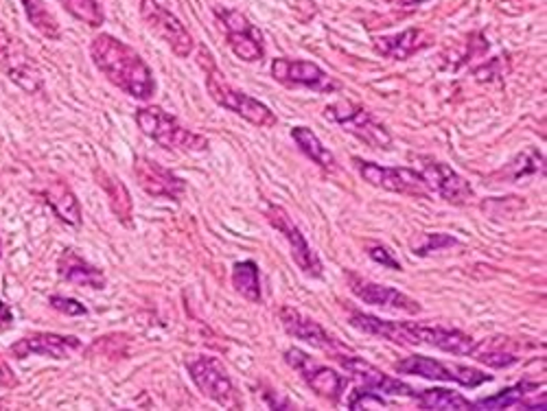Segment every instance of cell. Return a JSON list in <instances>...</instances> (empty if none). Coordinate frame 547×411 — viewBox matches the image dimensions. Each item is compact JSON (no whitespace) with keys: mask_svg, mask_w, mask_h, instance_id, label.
Returning <instances> with one entry per match:
<instances>
[{"mask_svg":"<svg viewBox=\"0 0 547 411\" xmlns=\"http://www.w3.org/2000/svg\"><path fill=\"white\" fill-rule=\"evenodd\" d=\"M20 3H22L29 22H31L33 27L44 35V38H49V39L62 38L57 18L49 12L47 4H44V0H20Z\"/></svg>","mask_w":547,"mask_h":411,"instance_id":"29","label":"cell"},{"mask_svg":"<svg viewBox=\"0 0 547 411\" xmlns=\"http://www.w3.org/2000/svg\"><path fill=\"white\" fill-rule=\"evenodd\" d=\"M13 326V310L9 304L0 302V333L9 330Z\"/></svg>","mask_w":547,"mask_h":411,"instance_id":"37","label":"cell"},{"mask_svg":"<svg viewBox=\"0 0 547 411\" xmlns=\"http://www.w3.org/2000/svg\"><path fill=\"white\" fill-rule=\"evenodd\" d=\"M0 70L24 92L35 94L42 90V74L22 42L0 29Z\"/></svg>","mask_w":547,"mask_h":411,"instance_id":"13","label":"cell"},{"mask_svg":"<svg viewBox=\"0 0 547 411\" xmlns=\"http://www.w3.org/2000/svg\"><path fill=\"white\" fill-rule=\"evenodd\" d=\"M233 287L241 298L248 302L260 304L263 292H260V274L259 265L254 260H239L233 267Z\"/></svg>","mask_w":547,"mask_h":411,"instance_id":"28","label":"cell"},{"mask_svg":"<svg viewBox=\"0 0 547 411\" xmlns=\"http://www.w3.org/2000/svg\"><path fill=\"white\" fill-rule=\"evenodd\" d=\"M206 90H208L210 99H213L219 108L237 114V117L248 120V123L254 125V127L272 129L278 125V118H276V114L268 108V105L259 101V99L250 97V94L243 92V90L230 86V83L222 77L219 70L210 68L208 73H206Z\"/></svg>","mask_w":547,"mask_h":411,"instance_id":"4","label":"cell"},{"mask_svg":"<svg viewBox=\"0 0 547 411\" xmlns=\"http://www.w3.org/2000/svg\"><path fill=\"white\" fill-rule=\"evenodd\" d=\"M368 257L373 258L375 263H379L381 267H388V269H394V272H401V263L394 258V254L390 252L388 248H384V245H370Z\"/></svg>","mask_w":547,"mask_h":411,"instance_id":"35","label":"cell"},{"mask_svg":"<svg viewBox=\"0 0 547 411\" xmlns=\"http://www.w3.org/2000/svg\"><path fill=\"white\" fill-rule=\"evenodd\" d=\"M94 178H97V184L103 188L105 197H108L110 208L112 213L117 214L119 222H123L125 225L132 223V214H134V204L132 197H129V190L125 188L123 182L114 179L112 175L105 171H94Z\"/></svg>","mask_w":547,"mask_h":411,"instance_id":"26","label":"cell"},{"mask_svg":"<svg viewBox=\"0 0 547 411\" xmlns=\"http://www.w3.org/2000/svg\"><path fill=\"white\" fill-rule=\"evenodd\" d=\"M187 370L195 388H198L206 398L217 403L219 407H241V398L237 389H234L233 379L228 377V370L224 368V363L217 357H206V354H202V357L187 363Z\"/></svg>","mask_w":547,"mask_h":411,"instance_id":"8","label":"cell"},{"mask_svg":"<svg viewBox=\"0 0 547 411\" xmlns=\"http://www.w3.org/2000/svg\"><path fill=\"white\" fill-rule=\"evenodd\" d=\"M420 175L425 178L431 193L440 195L446 204L454 206H464L469 204V199L473 197V188L466 182L462 175L451 169L449 164L440 162V160L429 158V155H420Z\"/></svg>","mask_w":547,"mask_h":411,"instance_id":"17","label":"cell"},{"mask_svg":"<svg viewBox=\"0 0 547 411\" xmlns=\"http://www.w3.org/2000/svg\"><path fill=\"white\" fill-rule=\"evenodd\" d=\"M475 361H480V363L490 365V368H510V365H515L519 357H515L513 353H504V350H493V348H486L484 344H478V348H475V353L471 354Z\"/></svg>","mask_w":547,"mask_h":411,"instance_id":"31","label":"cell"},{"mask_svg":"<svg viewBox=\"0 0 547 411\" xmlns=\"http://www.w3.org/2000/svg\"><path fill=\"white\" fill-rule=\"evenodd\" d=\"M82 339L73 335H55V333H35L29 337L18 339L12 345V354L16 359H27L31 354H42V357L64 361L73 357L77 350H82Z\"/></svg>","mask_w":547,"mask_h":411,"instance_id":"20","label":"cell"},{"mask_svg":"<svg viewBox=\"0 0 547 411\" xmlns=\"http://www.w3.org/2000/svg\"><path fill=\"white\" fill-rule=\"evenodd\" d=\"M291 138H294L296 147L300 149V153L307 155L311 162H315L320 169H324V171H335L338 160H335V155L329 152V147H324L322 140L318 138V134H315L313 129L298 125V127L291 129Z\"/></svg>","mask_w":547,"mask_h":411,"instance_id":"25","label":"cell"},{"mask_svg":"<svg viewBox=\"0 0 547 411\" xmlns=\"http://www.w3.org/2000/svg\"><path fill=\"white\" fill-rule=\"evenodd\" d=\"M90 57H93L94 68L120 92L138 99V101L154 99L155 79L152 68L140 57V53L134 51L123 39L110 33H99L90 42Z\"/></svg>","mask_w":547,"mask_h":411,"instance_id":"2","label":"cell"},{"mask_svg":"<svg viewBox=\"0 0 547 411\" xmlns=\"http://www.w3.org/2000/svg\"><path fill=\"white\" fill-rule=\"evenodd\" d=\"M348 284H350V293H353L357 300H361L364 304H370V307L390 310V313H405V315H419L420 310H423L419 300H414L408 293L399 292V289L388 287V284L373 283V280L361 278V275L355 274H348Z\"/></svg>","mask_w":547,"mask_h":411,"instance_id":"16","label":"cell"},{"mask_svg":"<svg viewBox=\"0 0 547 411\" xmlns=\"http://www.w3.org/2000/svg\"><path fill=\"white\" fill-rule=\"evenodd\" d=\"M134 175L138 179V187L145 190L152 197H164V199H175L180 197L187 190V182L182 178H178L172 169L163 167L160 162H155L152 158H145L138 155L134 160Z\"/></svg>","mask_w":547,"mask_h":411,"instance_id":"18","label":"cell"},{"mask_svg":"<svg viewBox=\"0 0 547 411\" xmlns=\"http://www.w3.org/2000/svg\"><path fill=\"white\" fill-rule=\"evenodd\" d=\"M265 217H268L269 225H272L276 232L283 234V239L287 240L291 258H294V263L298 265L300 272H303L304 275H309V278H322V274H324L322 260H320L318 254H315V249L309 245V240L303 234V230L291 222L287 210L280 208V206H269L268 213H265Z\"/></svg>","mask_w":547,"mask_h":411,"instance_id":"11","label":"cell"},{"mask_svg":"<svg viewBox=\"0 0 547 411\" xmlns=\"http://www.w3.org/2000/svg\"><path fill=\"white\" fill-rule=\"evenodd\" d=\"M215 16L219 18L225 29V42L241 62H260L265 57L263 33L250 22L237 9H215Z\"/></svg>","mask_w":547,"mask_h":411,"instance_id":"12","label":"cell"},{"mask_svg":"<svg viewBox=\"0 0 547 411\" xmlns=\"http://www.w3.org/2000/svg\"><path fill=\"white\" fill-rule=\"evenodd\" d=\"M376 51L388 59H403L411 57L414 53L423 51L431 44V35L425 33L423 29H408V31H401L396 35H384V38H376Z\"/></svg>","mask_w":547,"mask_h":411,"instance_id":"23","label":"cell"},{"mask_svg":"<svg viewBox=\"0 0 547 411\" xmlns=\"http://www.w3.org/2000/svg\"><path fill=\"white\" fill-rule=\"evenodd\" d=\"M140 16H143L149 31H152L155 38L163 39L180 59H187L189 55L193 53V35L184 27L182 20L169 12L167 7H163L158 0H140Z\"/></svg>","mask_w":547,"mask_h":411,"instance_id":"10","label":"cell"},{"mask_svg":"<svg viewBox=\"0 0 547 411\" xmlns=\"http://www.w3.org/2000/svg\"><path fill=\"white\" fill-rule=\"evenodd\" d=\"M342 365V370L348 374L350 380L359 385V388L373 389V392L379 394H390V396H405V398H414L416 389L411 385L405 383V380L390 377V374L381 372L376 365L370 363V361L355 357V354H335L333 357Z\"/></svg>","mask_w":547,"mask_h":411,"instance_id":"15","label":"cell"},{"mask_svg":"<svg viewBox=\"0 0 547 411\" xmlns=\"http://www.w3.org/2000/svg\"><path fill=\"white\" fill-rule=\"evenodd\" d=\"M49 304L64 315H86L88 313V309L84 307L82 302H77L75 298H64V295H51Z\"/></svg>","mask_w":547,"mask_h":411,"instance_id":"34","label":"cell"},{"mask_svg":"<svg viewBox=\"0 0 547 411\" xmlns=\"http://www.w3.org/2000/svg\"><path fill=\"white\" fill-rule=\"evenodd\" d=\"M355 169L370 187L390 190V193L410 195V197H431V190L419 171L408 167H381L370 160L353 158Z\"/></svg>","mask_w":547,"mask_h":411,"instance_id":"9","label":"cell"},{"mask_svg":"<svg viewBox=\"0 0 547 411\" xmlns=\"http://www.w3.org/2000/svg\"><path fill=\"white\" fill-rule=\"evenodd\" d=\"M285 363H287L291 370H296V372L300 374V379H303L320 398L329 400V403L333 405H338L340 400L344 398L348 379H346L344 374L335 372L333 368H326V365L318 363V361L304 353V350H285Z\"/></svg>","mask_w":547,"mask_h":411,"instance_id":"7","label":"cell"},{"mask_svg":"<svg viewBox=\"0 0 547 411\" xmlns=\"http://www.w3.org/2000/svg\"><path fill=\"white\" fill-rule=\"evenodd\" d=\"M62 4L73 13L75 18L86 22L88 27L97 29L103 24L105 16H103L101 0H62Z\"/></svg>","mask_w":547,"mask_h":411,"instance_id":"30","label":"cell"},{"mask_svg":"<svg viewBox=\"0 0 547 411\" xmlns=\"http://www.w3.org/2000/svg\"><path fill=\"white\" fill-rule=\"evenodd\" d=\"M324 118L331 120V123L342 125L344 132L353 134L355 138L373 149H390V144H393V136H390L388 129L376 123L373 114L364 105L353 101L331 103L326 105Z\"/></svg>","mask_w":547,"mask_h":411,"instance_id":"6","label":"cell"},{"mask_svg":"<svg viewBox=\"0 0 547 411\" xmlns=\"http://www.w3.org/2000/svg\"><path fill=\"white\" fill-rule=\"evenodd\" d=\"M394 370L399 374H410V377H420L428 380H443V383H458L462 388H480V385L490 383L493 374L481 372L478 368L460 363H445V361L425 357V354H411L396 361Z\"/></svg>","mask_w":547,"mask_h":411,"instance_id":"5","label":"cell"},{"mask_svg":"<svg viewBox=\"0 0 547 411\" xmlns=\"http://www.w3.org/2000/svg\"><path fill=\"white\" fill-rule=\"evenodd\" d=\"M399 4H403V7H414V4H420L423 0H396Z\"/></svg>","mask_w":547,"mask_h":411,"instance_id":"38","label":"cell"},{"mask_svg":"<svg viewBox=\"0 0 547 411\" xmlns=\"http://www.w3.org/2000/svg\"><path fill=\"white\" fill-rule=\"evenodd\" d=\"M348 324L359 333L381 337L385 342L401 345H429V348L443 350L455 357H471L478 348V339L458 328H446L440 324H419V322H393L381 319L376 315L353 310Z\"/></svg>","mask_w":547,"mask_h":411,"instance_id":"1","label":"cell"},{"mask_svg":"<svg viewBox=\"0 0 547 411\" xmlns=\"http://www.w3.org/2000/svg\"><path fill=\"white\" fill-rule=\"evenodd\" d=\"M381 407H388V400H385L379 392H373V389L359 388V389H355L348 398V409H353V411L381 409Z\"/></svg>","mask_w":547,"mask_h":411,"instance_id":"32","label":"cell"},{"mask_svg":"<svg viewBox=\"0 0 547 411\" xmlns=\"http://www.w3.org/2000/svg\"><path fill=\"white\" fill-rule=\"evenodd\" d=\"M57 272L68 283L79 284V287L90 289H105L108 278L99 267L90 265L86 258L79 257L75 249H64V254L57 260Z\"/></svg>","mask_w":547,"mask_h":411,"instance_id":"22","label":"cell"},{"mask_svg":"<svg viewBox=\"0 0 547 411\" xmlns=\"http://www.w3.org/2000/svg\"><path fill=\"white\" fill-rule=\"evenodd\" d=\"M44 197H47L53 213L57 214L62 222H66L70 225L82 223V206H79L73 190L68 188V184L53 182L51 187L47 188V193H44Z\"/></svg>","mask_w":547,"mask_h":411,"instance_id":"27","label":"cell"},{"mask_svg":"<svg viewBox=\"0 0 547 411\" xmlns=\"http://www.w3.org/2000/svg\"><path fill=\"white\" fill-rule=\"evenodd\" d=\"M416 405L420 409H438V411H469L475 409L473 400L462 396L455 389L446 388H429V389H416L414 394Z\"/></svg>","mask_w":547,"mask_h":411,"instance_id":"24","label":"cell"},{"mask_svg":"<svg viewBox=\"0 0 547 411\" xmlns=\"http://www.w3.org/2000/svg\"><path fill=\"white\" fill-rule=\"evenodd\" d=\"M280 324H283L285 333L291 335L294 339H300V342L313 345V348L320 350H344V344L338 342L329 330L324 328L322 324L315 322L313 318L304 315L303 310L294 309V307H283L278 310Z\"/></svg>","mask_w":547,"mask_h":411,"instance_id":"19","label":"cell"},{"mask_svg":"<svg viewBox=\"0 0 547 411\" xmlns=\"http://www.w3.org/2000/svg\"><path fill=\"white\" fill-rule=\"evenodd\" d=\"M454 245H458V239L449 237V234H443V232L428 234V240H425V243L416 249V254H419V257H428V254H431V252H440V249L454 248Z\"/></svg>","mask_w":547,"mask_h":411,"instance_id":"33","label":"cell"},{"mask_svg":"<svg viewBox=\"0 0 547 411\" xmlns=\"http://www.w3.org/2000/svg\"><path fill=\"white\" fill-rule=\"evenodd\" d=\"M18 385L16 374L12 372V368H9L7 363H4L3 359H0V388L3 389H13Z\"/></svg>","mask_w":547,"mask_h":411,"instance_id":"36","label":"cell"},{"mask_svg":"<svg viewBox=\"0 0 547 411\" xmlns=\"http://www.w3.org/2000/svg\"><path fill=\"white\" fill-rule=\"evenodd\" d=\"M539 392V383H528V380H521V383L513 385V388L501 389L499 394L486 396V398L473 400L475 409H545V396L541 394V398H530L532 394Z\"/></svg>","mask_w":547,"mask_h":411,"instance_id":"21","label":"cell"},{"mask_svg":"<svg viewBox=\"0 0 547 411\" xmlns=\"http://www.w3.org/2000/svg\"><path fill=\"white\" fill-rule=\"evenodd\" d=\"M272 77L285 88H309L315 92L331 94L340 90V83L329 73L318 66V64L307 62V59H287L278 57L272 62Z\"/></svg>","mask_w":547,"mask_h":411,"instance_id":"14","label":"cell"},{"mask_svg":"<svg viewBox=\"0 0 547 411\" xmlns=\"http://www.w3.org/2000/svg\"><path fill=\"white\" fill-rule=\"evenodd\" d=\"M137 123L145 136L169 152H206L208 149V140L195 134L193 129L184 127L173 114L164 112L158 105H145L137 109Z\"/></svg>","mask_w":547,"mask_h":411,"instance_id":"3","label":"cell"}]
</instances>
